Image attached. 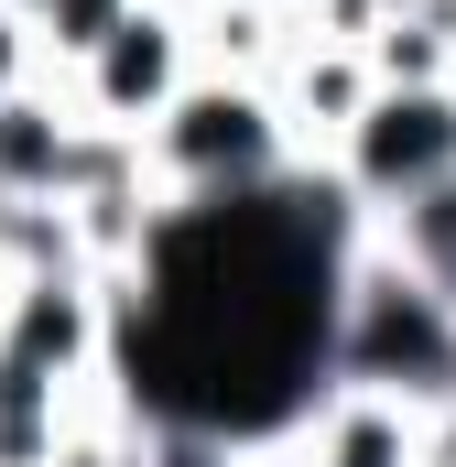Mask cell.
I'll use <instances>...</instances> for the list:
<instances>
[{"mask_svg":"<svg viewBox=\"0 0 456 467\" xmlns=\"http://www.w3.org/2000/svg\"><path fill=\"white\" fill-rule=\"evenodd\" d=\"M369 218L316 163L239 196H163L141 250L109 272V391L130 424H207L272 457L326 402L337 283Z\"/></svg>","mask_w":456,"mask_h":467,"instance_id":"1","label":"cell"},{"mask_svg":"<svg viewBox=\"0 0 456 467\" xmlns=\"http://www.w3.org/2000/svg\"><path fill=\"white\" fill-rule=\"evenodd\" d=\"M326 380H347V391H391V402H413V413L456 402V305L435 294V283H413L380 239L347 250Z\"/></svg>","mask_w":456,"mask_h":467,"instance_id":"2","label":"cell"},{"mask_svg":"<svg viewBox=\"0 0 456 467\" xmlns=\"http://www.w3.org/2000/svg\"><path fill=\"white\" fill-rule=\"evenodd\" d=\"M283 163H294V141H283L261 77H207L196 66V88L141 130V174L163 196H239V185H272Z\"/></svg>","mask_w":456,"mask_h":467,"instance_id":"3","label":"cell"},{"mask_svg":"<svg viewBox=\"0 0 456 467\" xmlns=\"http://www.w3.org/2000/svg\"><path fill=\"white\" fill-rule=\"evenodd\" d=\"M185 88H196V22H185V0H130L109 33L66 66V109L88 130H119V141H141Z\"/></svg>","mask_w":456,"mask_h":467,"instance_id":"4","label":"cell"},{"mask_svg":"<svg viewBox=\"0 0 456 467\" xmlns=\"http://www.w3.org/2000/svg\"><path fill=\"white\" fill-rule=\"evenodd\" d=\"M358 218H391L402 196H424L456 174V88H369V109L337 130V152L316 163Z\"/></svg>","mask_w":456,"mask_h":467,"instance_id":"5","label":"cell"},{"mask_svg":"<svg viewBox=\"0 0 456 467\" xmlns=\"http://www.w3.org/2000/svg\"><path fill=\"white\" fill-rule=\"evenodd\" d=\"M261 88H272V119H283L294 163H326V152H337V130L369 109V88H380V77H369V55H358V44H305V33H294V44H283V66H272Z\"/></svg>","mask_w":456,"mask_h":467,"instance_id":"6","label":"cell"},{"mask_svg":"<svg viewBox=\"0 0 456 467\" xmlns=\"http://www.w3.org/2000/svg\"><path fill=\"white\" fill-rule=\"evenodd\" d=\"M119 11H130V0H33V44H44V66L66 77V66H77V55L109 33Z\"/></svg>","mask_w":456,"mask_h":467,"instance_id":"7","label":"cell"},{"mask_svg":"<svg viewBox=\"0 0 456 467\" xmlns=\"http://www.w3.org/2000/svg\"><path fill=\"white\" fill-rule=\"evenodd\" d=\"M44 77H55V66H44V44H33V22H22V11H0V109H11L22 88H44Z\"/></svg>","mask_w":456,"mask_h":467,"instance_id":"8","label":"cell"}]
</instances>
